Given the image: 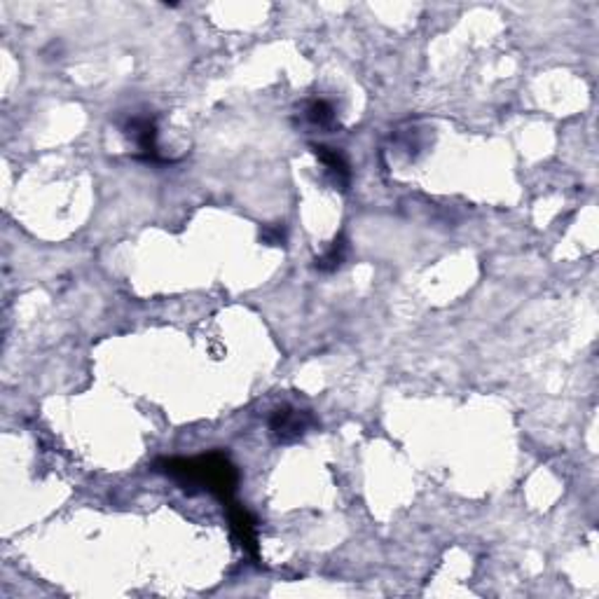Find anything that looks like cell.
<instances>
[{
    "label": "cell",
    "mask_w": 599,
    "mask_h": 599,
    "mask_svg": "<svg viewBox=\"0 0 599 599\" xmlns=\"http://www.w3.org/2000/svg\"><path fill=\"white\" fill-rule=\"evenodd\" d=\"M314 424L311 415L307 410H298V407L281 405L272 412L269 417V431H272L277 443H295L310 431Z\"/></svg>",
    "instance_id": "7a4b0ae2"
},
{
    "label": "cell",
    "mask_w": 599,
    "mask_h": 599,
    "mask_svg": "<svg viewBox=\"0 0 599 599\" xmlns=\"http://www.w3.org/2000/svg\"><path fill=\"white\" fill-rule=\"evenodd\" d=\"M157 471L176 480L185 492L187 489L190 492L206 489L215 499H220L225 506L235 501L239 473H236V466L223 452H209V455L194 457V459H181V457L160 459Z\"/></svg>",
    "instance_id": "6da1fadb"
},
{
    "label": "cell",
    "mask_w": 599,
    "mask_h": 599,
    "mask_svg": "<svg viewBox=\"0 0 599 599\" xmlns=\"http://www.w3.org/2000/svg\"><path fill=\"white\" fill-rule=\"evenodd\" d=\"M225 509H227V518H230L232 534H235L236 543L244 548V552H248V555L257 560V530L253 515L236 501L227 503Z\"/></svg>",
    "instance_id": "277c9868"
},
{
    "label": "cell",
    "mask_w": 599,
    "mask_h": 599,
    "mask_svg": "<svg viewBox=\"0 0 599 599\" xmlns=\"http://www.w3.org/2000/svg\"><path fill=\"white\" fill-rule=\"evenodd\" d=\"M124 134L131 139V143L136 145V152H139L143 160L148 162H160V148H157V124L155 120L148 118V115H136V118L129 120L124 124Z\"/></svg>",
    "instance_id": "3957f363"
},
{
    "label": "cell",
    "mask_w": 599,
    "mask_h": 599,
    "mask_svg": "<svg viewBox=\"0 0 599 599\" xmlns=\"http://www.w3.org/2000/svg\"><path fill=\"white\" fill-rule=\"evenodd\" d=\"M344 256H347V241H344V236H337V239L332 241L331 251L316 260V268L321 269V272H332V269H337L342 265Z\"/></svg>",
    "instance_id": "52a82bcc"
},
{
    "label": "cell",
    "mask_w": 599,
    "mask_h": 599,
    "mask_svg": "<svg viewBox=\"0 0 599 599\" xmlns=\"http://www.w3.org/2000/svg\"><path fill=\"white\" fill-rule=\"evenodd\" d=\"M305 118L311 127L331 129L335 124V110H332V106L326 99H314V101L307 103Z\"/></svg>",
    "instance_id": "8992f818"
},
{
    "label": "cell",
    "mask_w": 599,
    "mask_h": 599,
    "mask_svg": "<svg viewBox=\"0 0 599 599\" xmlns=\"http://www.w3.org/2000/svg\"><path fill=\"white\" fill-rule=\"evenodd\" d=\"M311 150H314V155L323 164L328 176H331L332 185L340 187V190H347L349 181H352V169H349V162L344 160L342 152L335 148H328V145H311Z\"/></svg>",
    "instance_id": "5b68a950"
},
{
    "label": "cell",
    "mask_w": 599,
    "mask_h": 599,
    "mask_svg": "<svg viewBox=\"0 0 599 599\" xmlns=\"http://www.w3.org/2000/svg\"><path fill=\"white\" fill-rule=\"evenodd\" d=\"M262 241L265 244H284V227H265Z\"/></svg>",
    "instance_id": "ba28073f"
}]
</instances>
